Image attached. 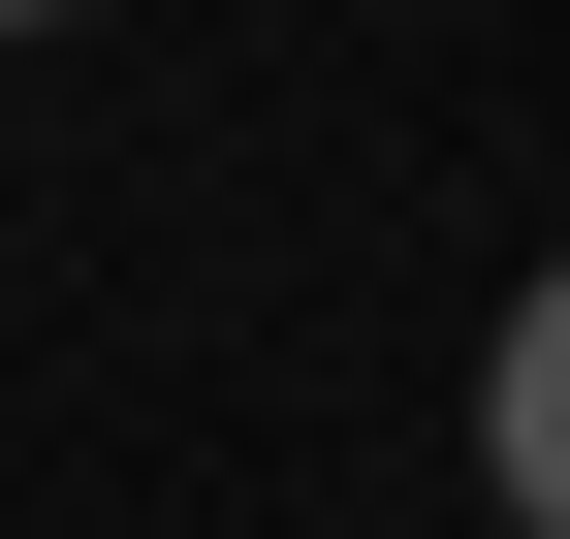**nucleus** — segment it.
I'll list each match as a JSON object with an SVG mask.
<instances>
[{"label":"nucleus","instance_id":"obj_1","mask_svg":"<svg viewBox=\"0 0 570 539\" xmlns=\"http://www.w3.org/2000/svg\"><path fill=\"white\" fill-rule=\"evenodd\" d=\"M475 477H508V508L570 539V254L508 286V350H475Z\"/></svg>","mask_w":570,"mask_h":539},{"label":"nucleus","instance_id":"obj_2","mask_svg":"<svg viewBox=\"0 0 570 539\" xmlns=\"http://www.w3.org/2000/svg\"><path fill=\"white\" fill-rule=\"evenodd\" d=\"M0 32H63V0H0Z\"/></svg>","mask_w":570,"mask_h":539}]
</instances>
